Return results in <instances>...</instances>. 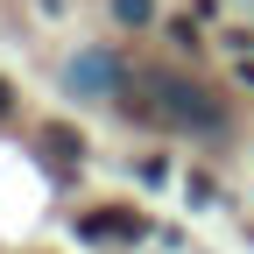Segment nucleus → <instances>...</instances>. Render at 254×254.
Segmentation results:
<instances>
[{"instance_id": "f257e3e1", "label": "nucleus", "mask_w": 254, "mask_h": 254, "mask_svg": "<svg viewBox=\"0 0 254 254\" xmlns=\"http://www.w3.org/2000/svg\"><path fill=\"white\" fill-rule=\"evenodd\" d=\"M120 92H127V106L141 120H155V127H184V134H219V127H226V106H219L205 85L177 78V71H141Z\"/></svg>"}, {"instance_id": "f03ea898", "label": "nucleus", "mask_w": 254, "mask_h": 254, "mask_svg": "<svg viewBox=\"0 0 254 254\" xmlns=\"http://www.w3.org/2000/svg\"><path fill=\"white\" fill-rule=\"evenodd\" d=\"M71 85L106 92V85H113V57H99V50H92V57H78V64H71Z\"/></svg>"}, {"instance_id": "7ed1b4c3", "label": "nucleus", "mask_w": 254, "mask_h": 254, "mask_svg": "<svg viewBox=\"0 0 254 254\" xmlns=\"http://www.w3.org/2000/svg\"><path fill=\"white\" fill-rule=\"evenodd\" d=\"M85 233H99V240H127V233H141V226H134L127 212H92V219H85Z\"/></svg>"}, {"instance_id": "20e7f679", "label": "nucleus", "mask_w": 254, "mask_h": 254, "mask_svg": "<svg viewBox=\"0 0 254 254\" xmlns=\"http://www.w3.org/2000/svg\"><path fill=\"white\" fill-rule=\"evenodd\" d=\"M113 14H120V21H148V14H155V0H113Z\"/></svg>"}, {"instance_id": "39448f33", "label": "nucleus", "mask_w": 254, "mask_h": 254, "mask_svg": "<svg viewBox=\"0 0 254 254\" xmlns=\"http://www.w3.org/2000/svg\"><path fill=\"white\" fill-rule=\"evenodd\" d=\"M7 106H14V92H7V85H0V113H7Z\"/></svg>"}, {"instance_id": "423d86ee", "label": "nucleus", "mask_w": 254, "mask_h": 254, "mask_svg": "<svg viewBox=\"0 0 254 254\" xmlns=\"http://www.w3.org/2000/svg\"><path fill=\"white\" fill-rule=\"evenodd\" d=\"M247 78H254V64H247Z\"/></svg>"}]
</instances>
